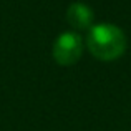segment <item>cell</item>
<instances>
[{"label": "cell", "mask_w": 131, "mask_h": 131, "mask_svg": "<svg viewBox=\"0 0 131 131\" xmlns=\"http://www.w3.org/2000/svg\"><path fill=\"white\" fill-rule=\"evenodd\" d=\"M51 53H53V58L58 65L70 67L81 58L83 40L75 32H65L57 37L53 48H51Z\"/></svg>", "instance_id": "obj_2"}, {"label": "cell", "mask_w": 131, "mask_h": 131, "mask_svg": "<svg viewBox=\"0 0 131 131\" xmlns=\"http://www.w3.org/2000/svg\"><path fill=\"white\" fill-rule=\"evenodd\" d=\"M86 45L90 53L103 61L119 58L126 50V35L119 27L111 23L93 25L88 32Z\"/></svg>", "instance_id": "obj_1"}, {"label": "cell", "mask_w": 131, "mask_h": 131, "mask_svg": "<svg viewBox=\"0 0 131 131\" xmlns=\"http://www.w3.org/2000/svg\"><path fill=\"white\" fill-rule=\"evenodd\" d=\"M93 10L88 5L81 2H75L67 10V22L71 28L77 30H86L93 27Z\"/></svg>", "instance_id": "obj_3"}]
</instances>
